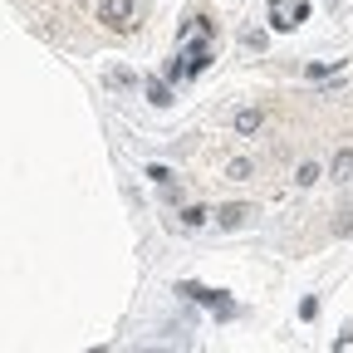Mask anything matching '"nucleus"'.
<instances>
[{"label":"nucleus","instance_id":"12","mask_svg":"<svg viewBox=\"0 0 353 353\" xmlns=\"http://www.w3.org/2000/svg\"><path fill=\"white\" fill-rule=\"evenodd\" d=\"M348 231H353V206H343L339 221H334V236H348Z\"/></svg>","mask_w":353,"mask_h":353},{"label":"nucleus","instance_id":"13","mask_svg":"<svg viewBox=\"0 0 353 353\" xmlns=\"http://www.w3.org/2000/svg\"><path fill=\"white\" fill-rule=\"evenodd\" d=\"M148 176H152L157 187H167V182H172V172H167V167H148Z\"/></svg>","mask_w":353,"mask_h":353},{"label":"nucleus","instance_id":"2","mask_svg":"<svg viewBox=\"0 0 353 353\" xmlns=\"http://www.w3.org/2000/svg\"><path fill=\"white\" fill-rule=\"evenodd\" d=\"M182 294H187V299H196V304H211V309H216L221 319H236V314H241V309H236V304L226 299V290H206V285H182Z\"/></svg>","mask_w":353,"mask_h":353},{"label":"nucleus","instance_id":"4","mask_svg":"<svg viewBox=\"0 0 353 353\" xmlns=\"http://www.w3.org/2000/svg\"><path fill=\"white\" fill-rule=\"evenodd\" d=\"M329 182H339V187L353 182V148H339V152H334V162H329Z\"/></svg>","mask_w":353,"mask_h":353},{"label":"nucleus","instance_id":"7","mask_svg":"<svg viewBox=\"0 0 353 353\" xmlns=\"http://www.w3.org/2000/svg\"><path fill=\"white\" fill-rule=\"evenodd\" d=\"M148 103H152V108H172V88H167L162 79L148 83Z\"/></svg>","mask_w":353,"mask_h":353},{"label":"nucleus","instance_id":"3","mask_svg":"<svg viewBox=\"0 0 353 353\" xmlns=\"http://www.w3.org/2000/svg\"><path fill=\"white\" fill-rule=\"evenodd\" d=\"M250 216H255L250 201H231V206L216 211V226H221V231H241V226H250Z\"/></svg>","mask_w":353,"mask_h":353},{"label":"nucleus","instance_id":"9","mask_svg":"<svg viewBox=\"0 0 353 353\" xmlns=\"http://www.w3.org/2000/svg\"><path fill=\"white\" fill-rule=\"evenodd\" d=\"M226 176H231V182H245V176H255V162H250V157H236V162L226 167Z\"/></svg>","mask_w":353,"mask_h":353},{"label":"nucleus","instance_id":"10","mask_svg":"<svg viewBox=\"0 0 353 353\" xmlns=\"http://www.w3.org/2000/svg\"><path fill=\"white\" fill-rule=\"evenodd\" d=\"M211 221V206H187L182 211V226H206Z\"/></svg>","mask_w":353,"mask_h":353},{"label":"nucleus","instance_id":"6","mask_svg":"<svg viewBox=\"0 0 353 353\" xmlns=\"http://www.w3.org/2000/svg\"><path fill=\"white\" fill-rule=\"evenodd\" d=\"M182 64H187V74H201L206 64H211V44L201 39V44H192V50L182 54Z\"/></svg>","mask_w":353,"mask_h":353},{"label":"nucleus","instance_id":"1","mask_svg":"<svg viewBox=\"0 0 353 353\" xmlns=\"http://www.w3.org/2000/svg\"><path fill=\"white\" fill-rule=\"evenodd\" d=\"M99 25L108 34H132L138 30V0H99Z\"/></svg>","mask_w":353,"mask_h":353},{"label":"nucleus","instance_id":"8","mask_svg":"<svg viewBox=\"0 0 353 353\" xmlns=\"http://www.w3.org/2000/svg\"><path fill=\"white\" fill-rule=\"evenodd\" d=\"M319 176H324V167H319V162H299V172H294V187H314Z\"/></svg>","mask_w":353,"mask_h":353},{"label":"nucleus","instance_id":"11","mask_svg":"<svg viewBox=\"0 0 353 353\" xmlns=\"http://www.w3.org/2000/svg\"><path fill=\"white\" fill-rule=\"evenodd\" d=\"M108 83H113V88H132V83H138V74H132V69H108Z\"/></svg>","mask_w":353,"mask_h":353},{"label":"nucleus","instance_id":"5","mask_svg":"<svg viewBox=\"0 0 353 353\" xmlns=\"http://www.w3.org/2000/svg\"><path fill=\"white\" fill-rule=\"evenodd\" d=\"M260 123H265V113H260V108H241V113L231 118V128L241 132V138H255V132H260Z\"/></svg>","mask_w":353,"mask_h":353}]
</instances>
